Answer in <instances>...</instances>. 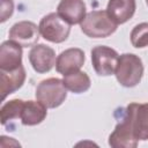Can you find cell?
I'll list each match as a JSON object with an SVG mask.
<instances>
[{
  "mask_svg": "<svg viewBox=\"0 0 148 148\" xmlns=\"http://www.w3.org/2000/svg\"><path fill=\"white\" fill-rule=\"evenodd\" d=\"M114 75L123 87L132 88L138 86L143 75V65L141 59L133 53L121 54L118 59Z\"/></svg>",
  "mask_w": 148,
  "mask_h": 148,
  "instance_id": "1",
  "label": "cell"
},
{
  "mask_svg": "<svg viewBox=\"0 0 148 148\" xmlns=\"http://www.w3.org/2000/svg\"><path fill=\"white\" fill-rule=\"evenodd\" d=\"M118 24L106 10H92L81 22V30L90 38H106L117 30Z\"/></svg>",
  "mask_w": 148,
  "mask_h": 148,
  "instance_id": "2",
  "label": "cell"
},
{
  "mask_svg": "<svg viewBox=\"0 0 148 148\" xmlns=\"http://www.w3.org/2000/svg\"><path fill=\"white\" fill-rule=\"evenodd\" d=\"M35 96L37 101L43 103L47 109H54L65 102L67 97V89L62 80L50 77L39 82L36 88Z\"/></svg>",
  "mask_w": 148,
  "mask_h": 148,
  "instance_id": "3",
  "label": "cell"
},
{
  "mask_svg": "<svg viewBox=\"0 0 148 148\" xmlns=\"http://www.w3.org/2000/svg\"><path fill=\"white\" fill-rule=\"evenodd\" d=\"M39 34L51 43H62L67 39L71 32V24L66 22L58 13L45 15L39 22Z\"/></svg>",
  "mask_w": 148,
  "mask_h": 148,
  "instance_id": "4",
  "label": "cell"
},
{
  "mask_svg": "<svg viewBox=\"0 0 148 148\" xmlns=\"http://www.w3.org/2000/svg\"><path fill=\"white\" fill-rule=\"evenodd\" d=\"M117 111L120 113V118L114 131L109 136V145L113 148H135L139 140L133 133L131 120L125 111V108H120Z\"/></svg>",
  "mask_w": 148,
  "mask_h": 148,
  "instance_id": "5",
  "label": "cell"
},
{
  "mask_svg": "<svg viewBox=\"0 0 148 148\" xmlns=\"http://www.w3.org/2000/svg\"><path fill=\"white\" fill-rule=\"evenodd\" d=\"M118 59L119 54L117 53V51L109 46L98 45L91 50L92 67L96 74L99 76L112 75L116 71Z\"/></svg>",
  "mask_w": 148,
  "mask_h": 148,
  "instance_id": "6",
  "label": "cell"
},
{
  "mask_svg": "<svg viewBox=\"0 0 148 148\" xmlns=\"http://www.w3.org/2000/svg\"><path fill=\"white\" fill-rule=\"evenodd\" d=\"M138 140H148V103H131L125 108Z\"/></svg>",
  "mask_w": 148,
  "mask_h": 148,
  "instance_id": "7",
  "label": "cell"
},
{
  "mask_svg": "<svg viewBox=\"0 0 148 148\" xmlns=\"http://www.w3.org/2000/svg\"><path fill=\"white\" fill-rule=\"evenodd\" d=\"M8 37L22 47L34 46L39 39V28L34 22L20 21L10 28Z\"/></svg>",
  "mask_w": 148,
  "mask_h": 148,
  "instance_id": "8",
  "label": "cell"
},
{
  "mask_svg": "<svg viewBox=\"0 0 148 148\" xmlns=\"http://www.w3.org/2000/svg\"><path fill=\"white\" fill-rule=\"evenodd\" d=\"M29 61L35 72L47 73L56 65V52L45 44H36L29 52Z\"/></svg>",
  "mask_w": 148,
  "mask_h": 148,
  "instance_id": "9",
  "label": "cell"
},
{
  "mask_svg": "<svg viewBox=\"0 0 148 148\" xmlns=\"http://www.w3.org/2000/svg\"><path fill=\"white\" fill-rule=\"evenodd\" d=\"M86 60L84 52L77 47H71L62 51L56 60V69L62 75H67L81 69Z\"/></svg>",
  "mask_w": 148,
  "mask_h": 148,
  "instance_id": "10",
  "label": "cell"
},
{
  "mask_svg": "<svg viewBox=\"0 0 148 148\" xmlns=\"http://www.w3.org/2000/svg\"><path fill=\"white\" fill-rule=\"evenodd\" d=\"M22 66V46L8 39L0 46V69L14 71Z\"/></svg>",
  "mask_w": 148,
  "mask_h": 148,
  "instance_id": "11",
  "label": "cell"
},
{
  "mask_svg": "<svg viewBox=\"0 0 148 148\" xmlns=\"http://www.w3.org/2000/svg\"><path fill=\"white\" fill-rule=\"evenodd\" d=\"M25 81V69L23 66L14 71H1L0 69V90L2 101L16 90H18Z\"/></svg>",
  "mask_w": 148,
  "mask_h": 148,
  "instance_id": "12",
  "label": "cell"
},
{
  "mask_svg": "<svg viewBox=\"0 0 148 148\" xmlns=\"http://www.w3.org/2000/svg\"><path fill=\"white\" fill-rule=\"evenodd\" d=\"M57 13L69 24H81L87 15L83 0H60Z\"/></svg>",
  "mask_w": 148,
  "mask_h": 148,
  "instance_id": "13",
  "label": "cell"
},
{
  "mask_svg": "<svg viewBox=\"0 0 148 148\" xmlns=\"http://www.w3.org/2000/svg\"><path fill=\"white\" fill-rule=\"evenodd\" d=\"M135 9V0H109L106 6L108 14L117 24L126 23L130 18H132Z\"/></svg>",
  "mask_w": 148,
  "mask_h": 148,
  "instance_id": "14",
  "label": "cell"
},
{
  "mask_svg": "<svg viewBox=\"0 0 148 148\" xmlns=\"http://www.w3.org/2000/svg\"><path fill=\"white\" fill-rule=\"evenodd\" d=\"M47 108L39 101H24L21 123L25 126H35L40 124L47 114Z\"/></svg>",
  "mask_w": 148,
  "mask_h": 148,
  "instance_id": "15",
  "label": "cell"
},
{
  "mask_svg": "<svg viewBox=\"0 0 148 148\" xmlns=\"http://www.w3.org/2000/svg\"><path fill=\"white\" fill-rule=\"evenodd\" d=\"M62 82H64L66 89L72 91L73 94L86 92L91 86V81H90V77L88 76V74L84 72H81V71L64 75Z\"/></svg>",
  "mask_w": 148,
  "mask_h": 148,
  "instance_id": "16",
  "label": "cell"
},
{
  "mask_svg": "<svg viewBox=\"0 0 148 148\" xmlns=\"http://www.w3.org/2000/svg\"><path fill=\"white\" fill-rule=\"evenodd\" d=\"M24 101L15 98L7 103H5L0 109V118H1V125L8 127V131H10L12 121L16 119H21V113L23 109Z\"/></svg>",
  "mask_w": 148,
  "mask_h": 148,
  "instance_id": "17",
  "label": "cell"
},
{
  "mask_svg": "<svg viewBox=\"0 0 148 148\" xmlns=\"http://www.w3.org/2000/svg\"><path fill=\"white\" fill-rule=\"evenodd\" d=\"M131 43L136 49L148 46V22L136 24L131 31Z\"/></svg>",
  "mask_w": 148,
  "mask_h": 148,
  "instance_id": "18",
  "label": "cell"
},
{
  "mask_svg": "<svg viewBox=\"0 0 148 148\" xmlns=\"http://www.w3.org/2000/svg\"><path fill=\"white\" fill-rule=\"evenodd\" d=\"M14 12V2L13 0H1V13H0V22H6Z\"/></svg>",
  "mask_w": 148,
  "mask_h": 148,
  "instance_id": "19",
  "label": "cell"
},
{
  "mask_svg": "<svg viewBox=\"0 0 148 148\" xmlns=\"http://www.w3.org/2000/svg\"><path fill=\"white\" fill-rule=\"evenodd\" d=\"M146 3H147V6H148V0H146Z\"/></svg>",
  "mask_w": 148,
  "mask_h": 148,
  "instance_id": "20",
  "label": "cell"
}]
</instances>
